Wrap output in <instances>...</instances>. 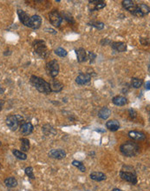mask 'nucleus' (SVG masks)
I'll use <instances>...</instances> for the list:
<instances>
[{"label": "nucleus", "instance_id": "obj_1", "mask_svg": "<svg viewBox=\"0 0 150 191\" xmlns=\"http://www.w3.org/2000/svg\"><path fill=\"white\" fill-rule=\"evenodd\" d=\"M30 82L32 84L33 87H35L41 93L48 95V94H49L51 92L49 83L46 82L45 80L41 78V77H39L31 76V79H30Z\"/></svg>", "mask_w": 150, "mask_h": 191}, {"label": "nucleus", "instance_id": "obj_2", "mask_svg": "<svg viewBox=\"0 0 150 191\" xmlns=\"http://www.w3.org/2000/svg\"><path fill=\"white\" fill-rule=\"evenodd\" d=\"M139 146L138 144L133 142H126L121 145L120 150L125 156L133 157L139 153Z\"/></svg>", "mask_w": 150, "mask_h": 191}, {"label": "nucleus", "instance_id": "obj_3", "mask_svg": "<svg viewBox=\"0 0 150 191\" xmlns=\"http://www.w3.org/2000/svg\"><path fill=\"white\" fill-rule=\"evenodd\" d=\"M22 121H23V117L20 115H11L6 118V124L11 130L16 131Z\"/></svg>", "mask_w": 150, "mask_h": 191}, {"label": "nucleus", "instance_id": "obj_4", "mask_svg": "<svg viewBox=\"0 0 150 191\" xmlns=\"http://www.w3.org/2000/svg\"><path fill=\"white\" fill-rule=\"evenodd\" d=\"M33 47L35 49V53L38 55L40 58H47L49 51L45 45V43L41 40H36L33 43Z\"/></svg>", "mask_w": 150, "mask_h": 191}, {"label": "nucleus", "instance_id": "obj_5", "mask_svg": "<svg viewBox=\"0 0 150 191\" xmlns=\"http://www.w3.org/2000/svg\"><path fill=\"white\" fill-rule=\"evenodd\" d=\"M60 67L57 60H51L46 64V72L52 78L56 77L59 73Z\"/></svg>", "mask_w": 150, "mask_h": 191}, {"label": "nucleus", "instance_id": "obj_6", "mask_svg": "<svg viewBox=\"0 0 150 191\" xmlns=\"http://www.w3.org/2000/svg\"><path fill=\"white\" fill-rule=\"evenodd\" d=\"M49 20L53 26L59 27L63 22V17L58 11L54 10L49 13Z\"/></svg>", "mask_w": 150, "mask_h": 191}, {"label": "nucleus", "instance_id": "obj_7", "mask_svg": "<svg viewBox=\"0 0 150 191\" xmlns=\"http://www.w3.org/2000/svg\"><path fill=\"white\" fill-rule=\"evenodd\" d=\"M120 176L123 180L129 182L132 184H136L137 183V177L134 175V173L132 172H128V171H124L122 170L120 171Z\"/></svg>", "mask_w": 150, "mask_h": 191}, {"label": "nucleus", "instance_id": "obj_8", "mask_svg": "<svg viewBox=\"0 0 150 191\" xmlns=\"http://www.w3.org/2000/svg\"><path fill=\"white\" fill-rule=\"evenodd\" d=\"M41 24H42V17L38 15H33L32 17H30L28 27L34 29V30H37L38 28H40Z\"/></svg>", "mask_w": 150, "mask_h": 191}, {"label": "nucleus", "instance_id": "obj_9", "mask_svg": "<svg viewBox=\"0 0 150 191\" xmlns=\"http://www.w3.org/2000/svg\"><path fill=\"white\" fill-rule=\"evenodd\" d=\"M49 156L54 158V159L61 160L63 158H64L66 156V152H65L64 149H51L49 152Z\"/></svg>", "mask_w": 150, "mask_h": 191}, {"label": "nucleus", "instance_id": "obj_10", "mask_svg": "<svg viewBox=\"0 0 150 191\" xmlns=\"http://www.w3.org/2000/svg\"><path fill=\"white\" fill-rule=\"evenodd\" d=\"M91 80V76L89 73H82L76 78H75V83L79 85L87 84L88 83H90Z\"/></svg>", "mask_w": 150, "mask_h": 191}, {"label": "nucleus", "instance_id": "obj_11", "mask_svg": "<svg viewBox=\"0 0 150 191\" xmlns=\"http://www.w3.org/2000/svg\"><path fill=\"white\" fill-rule=\"evenodd\" d=\"M111 47L114 51H118V52H124L127 51V44L123 42L111 43Z\"/></svg>", "mask_w": 150, "mask_h": 191}, {"label": "nucleus", "instance_id": "obj_12", "mask_svg": "<svg viewBox=\"0 0 150 191\" xmlns=\"http://www.w3.org/2000/svg\"><path fill=\"white\" fill-rule=\"evenodd\" d=\"M17 15L19 17V20L23 23V24H24L27 27L29 26V21H30L31 17L23 10H17Z\"/></svg>", "mask_w": 150, "mask_h": 191}, {"label": "nucleus", "instance_id": "obj_13", "mask_svg": "<svg viewBox=\"0 0 150 191\" xmlns=\"http://www.w3.org/2000/svg\"><path fill=\"white\" fill-rule=\"evenodd\" d=\"M20 129H21V133L23 135L28 136V135H30V134L32 133L34 127H33L31 122H24V123L21 124Z\"/></svg>", "mask_w": 150, "mask_h": 191}, {"label": "nucleus", "instance_id": "obj_14", "mask_svg": "<svg viewBox=\"0 0 150 191\" xmlns=\"http://www.w3.org/2000/svg\"><path fill=\"white\" fill-rule=\"evenodd\" d=\"M122 5L123 6L124 9H126V10H128L129 12H133V11L136 9V7H137V5L134 3V1H132V0H123V2H122Z\"/></svg>", "mask_w": 150, "mask_h": 191}, {"label": "nucleus", "instance_id": "obj_15", "mask_svg": "<svg viewBox=\"0 0 150 191\" xmlns=\"http://www.w3.org/2000/svg\"><path fill=\"white\" fill-rule=\"evenodd\" d=\"M75 54H76L77 61L79 63L85 62L87 60V52L83 48H79V49L75 50Z\"/></svg>", "mask_w": 150, "mask_h": 191}, {"label": "nucleus", "instance_id": "obj_16", "mask_svg": "<svg viewBox=\"0 0 150 191\" xmlns=\"http://www.w3.org/2000/svg\"><path fill=\"white\" fill-rule=\"evenodd\" d=\"M129 137L134 139V140H136V141H142V140L146 139V135H145L144 133L140 132V131H135V130L129 131Z\"/></svg>", "mask_w": 150, "mask_h": 191}, {"label": "nucleus", "instance_id": "obj_17", "mask_svg": "<svg viewBox=\"0 0 150 191\" xmlns=\"http://www.w3.org/2000/svg\"><path fill=\"white\" fill-rule=\"evenodd\" d=\"M49 85H50V90L53 91V92H60L64 88L63 84L60 83L58 80L53 79L50 82Z\"/></svg>", "mask_w": 150, "mask_h": 191}, {"label": "nucleus", "instance_id": "obj_18", "mask_svg": "<svg viewBox=\"0 0 150 191\" xmlns=\"http://www.w3.org/2000/svg\"><path fill=\"white\" fill-rule=\"evenodd\" d=\"M90 5H94V7L91 8L92 11H99L106 6V3L102 0H92L90 1Z\"/></svg>", "mask_w": 150, "mask_h": 191}, {"label": "nucleus", "instance_id": "obj_19", "mask_svg": "<svg viewBox=\"0 0 150 191\" xmlns=\"http://www.w3.org/2000/svg\"><path fill=\"white\" fill-rule=\"evenodd\" d=\"M113 103L116 106H124L125 104H127L128 100L126 97H124L123 96H116L112 99Z\"/></svg>", "mask_w": 150, "mask_h": 191}, {"label": "nucleus", "instance_id": "obj_20", "mask_svg": "<svg viewBox=\"0 0 150 191\" xmlns=\"http://www.w3.org/2000/svg\"><path fill=\"white\" fill-rule=\"evenodd\" d=\"M90 176L92 180L97 181V182H102V181L106 180V178H107L106 175L102 172H92L90 173Z\"/></svg>", "mask_w": 150, "mask_h": 191}, {"label": "nucleus", "instance_id": "obj_21", "mask_svg": "<svg viewBox=\"0 0 150 191\" xmlns=\"http://www.w3.org/2000/svg\"><path fill=\"white\" fill-rule=\"evenodd\" d=\"M106 127L111 131H116L120 128V123L116 120H110L106 122Z\"/></svg>", "mask_w": 150, "mask_h": 191}, {"label": "nucleus", "instance_id": "obj_22", "mask_svg": "<svg viewBox=\"0 0 150 191\" xmlns=\"http://www.w3.org/2000/svg\"><path fill=\"white\" fill-rule=\"evenodd\" d=\"M110 115H111V110L109 109H108L107 107L102 108V110L98 112V117H100L101 119H103V120L108 119V117H110Z\"/></svg>", "mask_w": 150, "mask_h": 191}, {"label": "nucleus", "instance_id": "obj_23", "mask_svg": "<svg viewBox=\"0 0 150 191\" xmlns=\"http://www.w3.org/2000/svg\"><path fill=\"white\" fill-rule=\"evenodd\" d=\"M5 184L8 188H14L17 185V181L14 177H8L5 180Z\"/></svg>", "mask_w": 150, "mask_h": 191}, {"label": "nucleus", "instance_id": "obj_24", "mask_svg": "<svg viewBox=\"0 0 150 191\" xmlns=\"http://www.w3.org/2000/svg\"><path fill=\"white\" fill-rule=\"evenodd\" d=\"M20 142H21V151L23 152L28 151L30 149V141L27 138H21Z\"/></svg>", "mask_w": 150, "mask_h": 191}, {"label": "nucleus", "instance_id": "obj_25", "mask_svg": "<svg viewBox=\"0 0 150 191\" xmlns=\"http://www.w3.org/2000/svg\"><path fill=\"white\" fill-rule=\"evenodd\" d=\"M12 153H13V155L16 156L17 159H20V160H26L27 159V155L25 154L24 152L21 151V150L13 149V150H12Z\"/></svg>", "mask_w": 150, "mask_h": 191}, {"label": "nucleus", "instance_id": "obj_26", "mask_svg": "<svg viewBox=\"0 0 150 191\" xmlns=\"http://www.w3.org/2000/svg\"><path fill=\"white\" fill-rule=\"evenodd\" d=\"M142 84H143V80L136 78V77H133L131 79V85H132V87H134V89H139L140 87H141Z\"/></svg>", "mask_w": 150, "mask_h": 191}, {"label": "nucleus", "instance_id": "obj_27", "mask_svg": "<svg viewBox=\"0 0 150 191\" xmlns=\"http://www.w3.org/2000/svg\"><path fill=\"white\" fill-rule=\"evenodd\" d=\"M55 54L57 56L60 57V58H64V57H66L68 55V52H67V51L65 49H64V48L58 47L55 50Z\"/></svg>", "mask_w": 150, "mask_h": 191}, {"label": "nucleus", "instance_id": "obj_28", "mask_svg": "<svg viewBox=\"0 0 150 191\" xmlns=\"http://www.w3.org/2000/svg\"><path fill=\"white\" fill-rule=\"evenodd\" d=\"M88 25L95 27V28L97 29V30H102V29L104 28V24H103L102 22H99V21L90 22V23H88Z\"/></svg>", "mask_w": 150, "mask_h": 191}, {"label": "nucleus", "instance_id": "obj_29", "mask_svg": "<svg viewBox=\"0 0 150 191\" xmlns=\"http://www.w3.org/2000/svg\"><path fill=\"white\" fill-rule=\"evenodd\" d=\"M72 165H73V166H75V167H76L77 169H79V170L82 171V172H85L86 171V168H85V166H84V164H83L82 163L79 162V161L74 160V161L72 162Z\"/></svg>", "mask_w": 150, "mask_h": 191}, {"label": "nucleus", "instance_id": "obj_30", "mask_svg": "<svg viewBox=\"0 0 150 191\" xmlns=\"http://www.w3.org/2000/svg\"><path fill=\"white\" fill-rule=\"evenodd\" d=\"M138 8H139L140 11L144 14V16L148 15L149 13V7L147 5H145V4H140V5H138Z\"/></svg>", "mask_w": 150, "mask_h": 191}, {"label": "nucleus", "instance_id": "obj_31", "mask_svg": "<svg viewBox=\"0 0 150 191\" xmlns=\"http://www.w3.org/2000/svg\"><path fill=\"white\" fill-rule=\"evenodd\" d=\"M62 17H63V19L64 18L65 20L68 22V23H75V20H74L73 17L71 16L70 14H69V13H66V12L63 13Z\"/></svg>", "mask_w": 150, "mask_h": 191}, {"label": "nucleus", "instance_id": "obj_32", "mask_svg": "<svg viewBox=\"0 0 150 191\" xmlns=\"http://www.w3.org/2000/svg\"><path fill=\"white\" fill-rule=\"evenodd\" d=\"M25 174L31 179H35V175H34V173H33L32 167H27L26 169H25Z\"/></svg>", "mask_w": 150, "mask_h": 191}, {"label": "nucleus", "instance_id": "obj_33", "mask_svg": "<svg viewBox=\"0 0 150 191\" xmlns=\"http://www.w3.org/2000/svg\"><path fill=\"white\" fill-rule=\"evenodd\" d=\"M97 58V55L94 53L93 51H90V52H89V59H90V64L94 62V60L96 59Z\"/></svg>", "mask_w": 150, "mask_h": 191}, {"label": "nucleus", "instance_id": "obj_34", "mask_svg": "<svg viewBox=\"0 0 150 191\" xmlns=\"http://www.w3.org/2000/svg\"><path fill=\"white\" fill-rule=\"evenodd\" d=\"M136 116H137V113H136V111L134 110H129V117L134 119L136 117Z\"/></svg>", "mask_w": 150, "mask_h": 191}, {"label": "nucleus", "instance_id": "obj_35", "mask_svg": "<svg viewBox=\"0 0 150 191\" xmlns=\"http://www.w3.org/2000/svg\"><path fill=\"white\" fill-rule=\"evenodd\" d=\"M140 42H141V43L142 45H145V46H146V45H148V39H147V38H143V37H142V38H141V39H140Z\"/></svg>", "mask_w": 150, "mask_h": 191}, {"label": "nucleus", "instance_id": "obj_36", "mask_svg": "<svg viewBox=\"0 0 150 191\" xmlns=\"http://www.w3.org/2000/svg\"><path fill=\"white\" fill-rule=\"evenodd\" d=\"M4 104H5V101L4 100H0V111L2 110V109L4 107Z\"/></svg>", "mask_w": 150, "mask_h": 191}, {"label": "nucleus", "instance_id": "obj_37", "mask_svg": "<svg viewBox=\"0 0 150 191\" xmlns=\"http://www.w3.org/2000/svg\"><path fill=\"white\" fill-rule=\"evenodd\" d=\"M149 84H150V82L149 81H148V82H147V84H146V85H145V86H146V89H147V90H149L150 88H149Z\"/></svg>", "mask_w": 150, "mask_h": 191}, {"label": "nucleus", "instance_id": "obj_38", "mask_svg": "<svg viewBox=\"0 0 150 191\" xmlns=\"http://www.w3.org/2000/svg\"><path fill=\"white\" fill-rule=\"evenodd\" d=\"M45 31H49L48 32H51V33H53V34H56V33H57L54 30H51V29H45Z\"/></svg>", "mask_w": 150, "mask_h": 191}, {"label": "nucleus", "instance_id": "obj_39", "mask_svg": "<svg viewBox=\"0 0 150 191\" xmlns=\"http://www.w3.org/2000/svg\"><path fill=\"white\" fill-rule=\"evenodd\" d=\"M112 191H123L122 189H114Z\"/></svg>", "mask_w": 150, "mask_h": 191}, {"label": "nucleus", "instance_id": "obj_40", "mask_svg": "<svg viewBox=\"0 0 150 191\" xmlns=\"http://www.w3.org/2000/svg\"><path fill=\"white\" fill-rule=\"evenodd\" d=\"M2 168V165H1V163H0V169Z\"/></svg>", "mask_w": 150, "mask_h": 191}, {"label": "nucleus", "instance_id": "obj_41", "mask_svg": "<svg viewBox=\"0 0 150 191\" xmlns=\"http://www.w3.org/2000/svg\"><path fill=\"white\" fill-rule=\"evenodd\" d=\"M0 145H1V141H0Z\"/></svg>", "mask_w": 150, "mask_h": 191}]
</instances>
